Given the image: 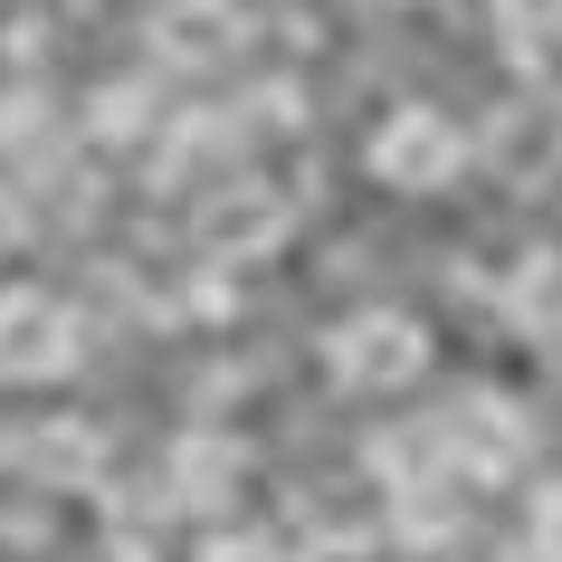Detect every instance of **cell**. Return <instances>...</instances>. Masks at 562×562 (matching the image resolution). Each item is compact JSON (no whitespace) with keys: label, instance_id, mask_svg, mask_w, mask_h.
Instances as JSON below:
<instances>
[{"label":"cell","instance_id":"1","mask_svg":"<svg viewBox=\"0 0 562 562\" xmlns=\"http://www.w3.org/2000/svg\"><path fill=\"white\" fill-rule=\"evenodd\" d=\"M67 353H77V325L58 296H38V286L0 296V372H58Z\"/></svg>","mask_w":562,"mask_h":562},{"label":"cell","instance_id":"3","mask_svg":"<svg viewBox=\"0 0 562 562\" xmlns=\"http://www.w3.org/2000/svg\"><path fill=\"white\" fill-rule=\"evenodd\" d=\"M334 372H344V382H411L419 372V334L401 325V315H362V325H344L334 334Z\"/></svg>","mask_w":562,"mask_h":562},{"label":"cell","instance_id":"4","mask_svg":"<svg viewBox=\"0 0 562 562\" xmlns=\"http://www.w3.org/2000/svg\"><path fill=\"white\" fill-rule=\"evenodd\" d=\"M162 48L191 58V67L229 58V48H238V10H229V0H172V10H162Z\"/></svg>","mask_w":562,"mask_h":562},{"label":"cell","instance_id":"2","mask_svg":"<svg viewBox=\"0 0 562 562\" xmlns=\"http://www.w3.org/2000/svg\"><path fill=\"white\" fill-rule=\"evenodd\" d=\"M372 172L401 181V191H429V181L458 172V134H448L439 115H391L382 134H372Z\"/></svg>","mask_w":562,"mask_h":562}]
</instances>
